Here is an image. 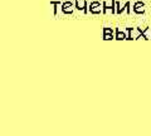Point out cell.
Listing matches in <instances>:
<instances>
[{
    "label": "cell",
    "instance_id": "cell-10",
    "mask_svg": "<svg viewBox=\"0 0 151 136\" xmlns=\"http://www.w3.org/2000/svg\"><path fill=\"white\" fill-rule=\"evenodd\" d=\"M112 39H115L113 33H103V40H112Z\"/></svg>",
    "mask_w": 151,
    "mask_h": 136
},
{
    "label": "cell",
    "instance_id": "cell-5",
    "mask_svg": "<svg viewBox=\"0 0 151 136\" xmlns=\"http://www.w3.org/2000/svg\"><path fill=\"white\" fill-rule=\"evenodd\" d=\"M134 13L135 14H139V15H142V14H145L146 12V5H145V3L142 1H136L134 4Z\"/></svg>",
    "mask_w": 151,
    "mask_h": 136
},
{
    "label": "cell",
    "instance_id": "cell-11",
    "mask_svg": "<svg viewBox=\"0 0 151 136\" xmlns=\"http://www.w3.org/2000/svg\"><path fill=\"white\" fill-rule=\"evenodd\" d=\"M103 33H113L112 28H103Z\"/></svg>",
    "mask_w": 151,
    "mask_h": 136
},
{
    "label": "cell",
    "instance_id": "cell-8",
    "mask_svg": "<svg viewBox=\"0 0 151 136\" xmlns=\"http://www.w3.org/2000/svg\"><path fill=\"white\" fill-rule=\"evenodd\" d=\"M115 39H116V40H125V39H127V35H126L125 32H122V30H120V29H116Z\"/></svg>",
    "mask_w": 151,
    "mask_h": 136
},
{
    "label": "cell",
    "instance_id": "cell-2",
    "mask_svg": "<svg viewBox=\"0 0 151 136\" xmlns=\"http://www.w3.org/2000/svg\"><path fill=\"white\" fill-rule=\"evenodd\" d=\"M88 12H91V14H94V15L101 14V12H103V5L98 1H92L88 6Z\"/></svg>",
    "mask_w": 151,
    "mask_h": 136
},
{
    "label": "cell",
    "instance_id": "cell-6",
    "mask_svg": "<svg viewBox=\"0 0 151 136\" xmlns=\"http://www.w3.org/2000/svg\"><path fill=\"white\" fill-rule=\"evenodd\" d=\"M74 5H76V9L79 12H83L84 14H87L88 13V5H87V1L86 0H77V1L74 3Z\"/></svg>",
    "mask_w": 151,
    "mask_h": 136
},
{
    "label": "cell",
    "instance_id": "cell-9",
    "mask_svg": "<svg viewBox=\"0 0 151 136\" xmlns=\"http://www.w3.org/2000/svg\"><path fill=\"white\" fill-rule=\"evenodd\" d=\"M50 5L53 6V13H54V15L57 17V14H58V6L59 5H62L59 1H50Z\"/></svg>",
    "mask_w": 151,
    "mask_h": 136
},
{
    "label": "cell",
    "instance_id": "cell-1",
    "mask_svg": "<svg viewBox=\"0 0 151 136\" xmlns=\"http://www.w3.org/2000/svg\"><path fill=\"white\" fill-rule=\"evenodd\" d=\"M151 30L149 27H146L142 30L141 28H127V32H129V35H127V40H136L140 37H142L145 40H149L150 38L147 37V32Z\"/></svg>",
    "mask_w": 151,
    "mask_h": 136
},
{
    "label": "cell",
    "instance_id": "cell-3",
    "mask_svg": "<svg viewBox=\"0 0 151 136\" xmlns=\"http://www.w3.org/2000/svg\"><path fill=\"white\" fill-rule=\"evenodd\" d=\"M130 5H131L130 1H126L124 5H121L119 1H116V14H122L124 12L130 14Z\"/></svg>",
    "mask_w": 151,
    "mask_h": 136
},
{
    "label": "cell",
    "instance_id": "cell-7",
    "mask_svg": "<svg viewBox=\"0 0 151 136\" xmlns=\"http://www.w3.org/2000/svg\"><path fill=\"white\" fill-rule=\"evenodd\" d=\"M102 5H103V12H102L103 14H106L107 12H110V10H111L112 14H116V1H115V0L111 1V5H108L107 1H103Z\"/></svg>",
    "mask_w": 151,
    "mask_h": 136
},
{
    "label": "cell",
    "instance_id": "cell-4",
    "mask_svg": "<svg viewBox=\"0 0 151 136\" xmlns=\"http://www.w3.org/2000/svg\"><path fill=\"white\" fill-rule=\"evenodd\" d=\"M76 8V5L70 1H64L60 5V10H62L63 14H73V9Z\"/></svg>",
    "mask_w": 151,
    "mask_h": 136
}]
</instances>
